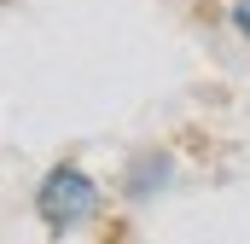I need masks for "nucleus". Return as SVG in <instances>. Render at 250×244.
I'll use <instances>...</instances> for the list:
<instances>
[{"label":"nucleus","instance_id":"7ed1b4c3","mask_svg":"<svg viewBox=\"0 0 250 244\" xmlns=\"http://www.w3.org/2000/svg\"><path fill=\"white\" fill-rule=\"evenodd\" d=\"M227 18H233V29L250 41V0H233V12H227Z\"/></svg>","mask_w":250,"mask_h":244},{"label":"nucleus","instance_id":"f257e3e1","mask_svg":"<svg viewBox=\"0 0 250 244\" xmlns=\"http://www.w3.org/2000/svg\"><path fill=\"white\" fill-rule=\"evenodd\" d=\"M105 215V186L93 181L82 163H53L35 186V221L53 239H76Z\"/></svg>","mask_w":250,"mask_h":244},{"label":"nucleus","instance_id":"f03ea898","mask_svg":"<svg viewBox=\"0 0 250 244\" xmlns=\"http://www.w3.org/2000/svg\"><path fill=\"white\" fill-rule=\"evenodd\" d=\"M117 192H123L128 203H157L163 192H175V157L169 151H134L123 163V181H117Z\"/></svg>","mask_w":250,"mask_h":244}]
</instances>
